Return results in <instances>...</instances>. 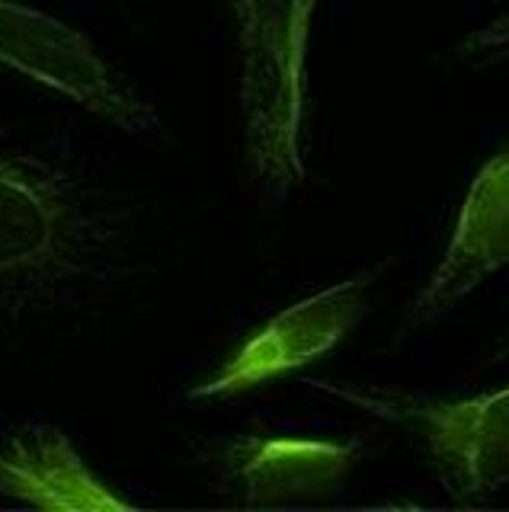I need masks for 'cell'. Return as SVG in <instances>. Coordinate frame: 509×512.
<instances>
[{
	"label": "cell",
	"instance_id": "cell-9",
	"mask_svg": "<svg viewBox=\"0 0 509 512\" xmlns=\"http://www.w3.org/2000/svg\"><path fill=\"white\" fill-rule=\"evenodd\" d=\"M461 52L471 55V58H503V55H509V16L506 20L490 23L481 32H474Z\"/></svg>",
	"mask_w": 509,
	"mask_h": 512
},
{
	"label": "cell",
	"instance_id": "cell-4",
	"mask_svg": "<svg viewBox=\"0 0 509 512\" xmlns=\"http://www.w3.org/2000/svg\"><path fill=\"white\" fill-rule=\"evenodd\" d=\"M0 68L65 96L132 138L167 135L154 103L81 29L23 0H0Z\"/></svg>",
	"mask_w": 509,
	"mask_h": 512
},
{
	"label": "cell",
	"instance_id": "cell-5",
	"mask_svg": "<svg viewBox=\"0 0 509 512\" xmlns=\"http://www.w3.org/2000/svg\"><path fill=\"white\" fill-rule=\"evenodd\" d=\"M375 279L378 269L359 272L353 279L333 282L321 292L282 308L212 378L189 388L186 397L209 400L244 394L327 356L333 346H340L359 327V320L369 311V288Z\"/></svg>",
	"mask_w": 509,
	"mask_h": 512
},
{
	"label": "cell",
	"instance_id": "cell-7",
	"mask_svg": "<svg viewBox=\"0 0 509 512\" xmlns=\"http://www.w3.org/2000/svg\"><path fill=\"white\" fill-rule=\"evenodd\" d=\"M362 458V442L260 439L225 445V477L237 500L253 509L321 503L340 493Z\"/></svg>",
	"mask_w": 509,
	"mask_h": 512
},
{
	"label": "cell",
	"instance_id": "cell-8",
	"mask_svg": "<svg viewBox=\"0 0 509 512\" xmlns=\"http://www.w3.org/2000/svg\"><path fill=\"white\" fill-rule=\"evenodd\" d=\"M0 496L36 509H132L87 468L68 432L49 423L0 429Z\"/></svg>",
	"mask_w": 509,
	"mask_h": 512
},
{
	"label": "cell",
	"instance_id": "cell-3",
	"mask_svg": "<svg viewBox=\"0 0 509 512\" xmlns=\"http://www.w3.org/2000/svg\"><path fill=\"white\" fill-rule=\"evenodd\" d=\"M301 384L413 432L442 490L458 506L487 503L509 484V388L465 400H436L372 384L321 378H301Z\"/></svg>",
	"mask_w": 509,
	"mask_h": 512
},
{
	"label": "cell",
	"instance_id": "cell-2",
	"mask_svg": "<svg viewBox=\"0 0 509 512\" xmlns=\"http://www.w3.org/2000/svg\"><path fill=\"white\" fill-rule=\"evenodd\" d=\"M321 0H231L241 52V116L250 183L282 208L308 180V42Z\"/></svg>",
	"mask_w": 509,
	"mask_h": 512
},
{
	"label": "cell",
	"instance_id": "cell-10",
	"mask_svg": "<svg viewBox=\"0 0 509 512\" xmlns=\"http://www.w3.org/2000/svg\"><path fill=\"white\" fill-rule=\"evenodd\" d=\"M506 356H509V333H506V340H503V346L497 352V359H506Z\"/></svg>",
	"mask_w": 509,
	"mask_h": 512
},
{
	"label": "cell",
	"instance_id": "cell-6",
	"mask_svg": "<svg viewBox=\"0 0 509 512\" xmlns=\"http://www.w3.org/2000/svg\"><path fill=\"white\" fill-rule=\"evenodd\" d=\"M509 266V148L490 157L474 176L449 247L436 272L410 301L397 327V343L429 327L474 295L493 272Z\"/></svg>",
	"mask_w": 509,
	"mask_h": 512
},
{
	"label": "cell",
	"instance_id": "cell-1",
	"mask_svg": "<svg viewBox=\"0 0 509 512\" xmlns=\"http://www.w3.org/2000/svg\"><path fill=\"white\" fill-rule=\"evenodd\" d=\"M167 228L145 189L0 128V343L84 333L157 285Z\"/></svg>",
	"mask_w": 509,
	"mask_h": 512
}]
</instances>
